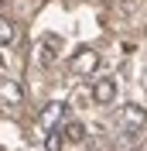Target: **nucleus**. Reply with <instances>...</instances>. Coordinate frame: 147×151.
<instances>
[{"label": "nucleus", "instance_id": "nucleus-1", "mask_svg": "<svg viewBox=\"0 0 147 151\" xmlns=\"http://www.w3.org/2000/svg\"><path fill=\"white\" fill-rule=\"evenodd\" d=\"M69 69H72L75 76H92L99 69V52H96V48H79L72 55V62H69Z\"/></svg>", "mask_w": 147, "mask_h": 151}, {"label": "nucleus", "instance_id": "nucleus-2", "mask_svg": "<svg viewBox=\"0 0 147 151\" xmlns=\"http://www.w3.org/2000/svg\"><path fill=\"white\" fill-rule=\"evenodd\" d=\"M0 103L7 106V110L21 106L24 103V86H21L17 79H0Z\"/></svg>", "mask_w": 147, "mask_h": 151}, {"label": "nucleus", "instance_id": "nucleus-3", "mask_svg": "<svg viewBox=\"0 0 147 151\" xmlns=\"http://www.w3.org/2000/svg\"><path fill=\"white\" fill-rule=\"evenodd\" d=\"M120 124H123V131H140L147 124V110L140 103H127L120 110Z\"/></svg>", "mask_w": 147, "mask_h": 151}, {"label": "nucleus", "instance_id": "nucleus-4", "mask_svg": "<svg viewBox=\"0 0 147 151\" xmlns=\"http://www.w3.org/2000/svg\"><path fill=\"white\" fill-rule=\"evenodd\" d=\"M92 100L99 106H110L113 100H116V79H96V86H92Z\"/></svg>", "mask_w": 147, "mask_h": 151}, {"label": "nucleus", "instance_id": "nucleus-5", "mask_svg": "<svg viewBox=\"0 0 147 151\" xmlns=\"http://www.w3.org/2000/svg\"><path fill=\"white\" fill-rule=\"evenodd\" d=\"M62 110H65V103H58V100H51V103H45V110H41V127L45 131H55V124L62 120Z\"/></svg>", "mask_w": 147, "mask_h": 151}, {"label": "nucleus", "instance_id": "nucleus-6", "mask_svg": "<svg viewBox=\"0 0 147 151\" xmlns=\"http://www.w3.org/2000/svg\"><path fill=\"white\" fill-rule=\"evenodd\" d=\"M137 144H140V131H123L113 148L116 151H137Z\"/></svg>", "mask_w": 147, "mask_h": 151}, {"label": "nucleus", "instance_id": "nucleus-7", "mask_svg": "<svg viewBox=\"0 0 147 151\" xmlns=\"http://www.w3.org/2000/svg\"><path fill=\"white\" fill-rule=\"evenodd\" d=\"M58 48H62L58 38H45V41H41V62H45V65H51L58 58Z\"/></svg>", "mask_w": 147, "mask_h": 151}, {"label": "nucleus", "instance_id": "nucleus-8", "mask_svg": "<svg viewBox=\"0 0 147 151\" xmlns=\"http://www.w3.org/2000/svg\"><path fill=\"white\" fill-rule=\"evenodd\" d=\"M65 137H69V141H75V144H79V141H86V127H82V124H79V120H72V124H65Z\"/></svg>", "mask_w": 147, "mask_h": 151}, {"label": "nucleus", "instance_id": "nucleus-9", "mask_svg": "<svg viewBox=\"0 0 147 151\" xmlns=\"http://www.w3.org/2000/svg\"><path fill=\"white\" fill-rule=\"evenodd\" d=\"M14 41V24L7 17H0V45H10Z\"/></svg>", "mask_w": 147, "mask_h": 151}, {"label": "nucleus", "instance_id": "nucleus-10", "mask_svg": "<svg viewBox=\"0 0 147 151\" xmlns=\"http://www.w3.org/2000/svg\"><path fill=\"white\" fill-rule=\"evenodd\" d=\"M62 141H65L62 131H51V134H48V141H45V148H48V151H62Z\"/></svg>", "mask_w": 147, "mask_h": 151}, {"label": "nucleus", "instance_id": "nucleus-11", "mask_svg": "<svg viewBox=\"0 0 147 151\" xmlns=\"http://www.w3.org/2000/svg\"><path fill=\"white\" fill-rule=\"evenodd\" d=\"M0 4H7V0H0Z\"/></svg>", "mask_w": 147, "mask_h": 151}]
</instances>
